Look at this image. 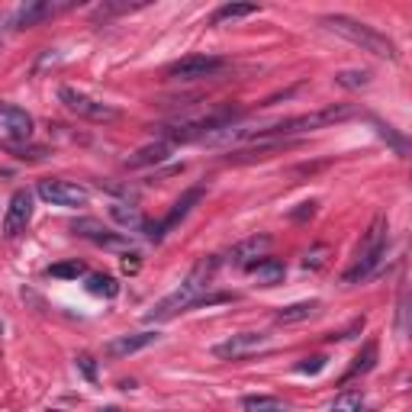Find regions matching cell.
Segmentation results:
<instances>
[{"label":"cell","instance_id":"34","mask_svg":"<svg viewBox=\"0 0 412 412\" xmlns=\"http://www.w3.org/2000/svg\"><path fill=\"white\" fill-rule=\"evenodd\" d=\"M100 412H119V409H116V406H107V409H100Z\"/></svg>","mask_w":412,"mask_h":412},{"label":"cell","instance_id":"15","mask_svg":"<svg viewBox=\"0 0 412 412\" xmlns=\"http://www.w3.org/2000/svg\"><path fill=\"white\" fill-rule=\"evenodd\" d=\"M158 342V332H135V335H116L113 342H107V348L103 351L109 354V358H129V354L142 351V348L155 345Z\"/></svg>","mask_w":412,"mask_h":412},{"label":"cell","instance_id":"24","mask_svg":"<svg viewBox=\"0 0 412 412\" xmlns=\"http://www.w3.org/2000/svg\"><path fill=\"white\" fill-rule=\"evenodd\" d=\"M242 409H245V412H287V406L280 403L277 396L258 393V396H245V399H242Z\"/></svg>","mask_w":412,"mask_h":412},{"label":"cell","instance_id":"7","mask_svg":"<svg viewBox=\"0 0 412 412\" xmlns=\"http://www.w3.org/2000/svg\"><path fill=\"white\" fill-rule=\"evenodd\" d=\"M200 197H203V187H190V190H184V197H181V200L174 203V206H171V213L165 219H161V222H155V226H148L145 229V236H148V242H155L158 245L161 238L168 236L171 229H177L181 226V222H184L187 216H190V210H194L197 203H200Z\"/></svg>","mask_w":412,"mask_h":412},{"label":"cell","instance_id":"33","mask_svg":"<svg viewBox=\"0 0 412 412\" xmlns=\"http://www.w3.org/2000/svg\"><path fill=\"white\" fill-rule=\"evenodd\" d=\"M139 268H142V261H139V254H135V252H129L126 258H123V270H126V274H139Z\"/></svg>","mask_w":412,"mask_h":412},{"label":"cell","instance_id":"9","mask_svg":"<svg viewBox=\"0 0 412 412\" xmlns=\"http://www.w3.org/2000/svg\"><path fill=\"white\" fill-rule=\"evenodd\" d=\"M33 219V194L29 190H17L10 197L7 216H3V238H20Z\"/></svg>","mask_w":412,"mask_h":412},{"label":"cell","instance_id":"4","mask_svg":"<svg viewBox=\"0 0 412 412\" xmlns=\"http://www.w3.org/2000/svg\"><path fill=\"white\" fill-rule=\"evenodd\" d=\"M59 100L65 103L68 113H75V116L87 119V123H100V126H109V123H119V119H123V109H119V107H113V103H103V100H93V97L75 91V87H61Z\"/></svg>","mask_w":412,"mask_h":412},{"label":"cell","instance_id":"28","mask_svg":"<svg viewBox=\"0 0 412 412\" xmlns=\"http://www.w3.org/2000/svg\"><path fill=\"white\" fill-rule=\"evenodd\" d=\"M374 126H377V132L383 135V139H387V142L396 148V155H399V158H406V152H409V142H406L403 135H396V132H393V126L380 123V119H374Z\"/></svg>","mask_w":412,"mask_h":412},{"label":"cell","instance_id":"18","mask_svg":"<svg viewBox=\"0 0 412 412\" xmlns=\"http://www.w3.org/2000/svg\"><path fill=\"white\" fill-rule=\"evenodd\" d=\"M109 216L116 219L123 229H129V232H145V229H148V219H145L142 210L132 206V203H113V206H109Z\"/></svg>","mask_w":412,"mask_h":412},{"label":"cell","instance_id":"12","mask_svg":"<svg viewBox=\"0 0 412 412\" xmlns=\"http://www.w3.org/2000/svg\"><path fill=\"white\" fill-rule=\"evenodd\" d=\"M71 232L81 236V238H87V242H93V245H103V248H126L129 245L126 236L109 232L100 219H75V222H71Z\"/></svg>","mask_w":412,"mask_h":412},{"label":"cell","instance_id":"29","mask_svg":"<svg viewBox=\"0 0 412 412\" xmlns=\"http://www.w3.org/2000/svg\"><path fill=\"white\" fill-rule=\"evenodd\" d=\"M326 258H328V248H326V245H316V248H310V252H306L303 264L310 270H319V268H326Z\"/></svg>","mask_w":412,"mask_h":412},{"label":"cell","instance_id":"8","mask_svg":"<svg viewBox=\"0 0 412 412\" xmlns=\"http://www.w3.org/2000/svg\"><path fill=\"white\" fill-rule=\"evenodd\" d=\"M0 135H3V142H29L33 116L17 103H0Z\"/></svg>","mask_w":412,"mask_h":412},{"label":"cell","instance_id":"20","mask_svg":"<svg viewBox=\"0 0 412 412\" xmlns=\"http://www.w3.org/2000/svg\"><path fill=\"white\" fill-rule=\"evenodd\" d=\"M258 3H222V7L213 13L210 26H222V23H236V20H245V17H254L258 13Z\"/></svg>","mask_w":412,"mask_h":412},{"label":"cell","instance_id":"19","mask_svg":"<svg viewBox=\"0 0 412 412\" xmlns=\"http://www.w3.org/2000/svg\"><path fill=\"white\" fill-rule=\"evenodd\" d=\"M319 310H322L319 300H303V303H290V306H284V310H277V316H274V319H277L280 326H290V322L312 319V316H316Z\"/></svg>","mask_w":412,"mask_h":412},{"label":"cell","instance_id":"21","mask_svg":"<svg viewBox=\"0 0 412 412\" xmlns=\"http://www.w3.org/2000/svg\"><path fill=\"white\" fill-rule=\"evenodd\" d=\"M0 145H3V152L13 155V158H20V161H45V158H49V148H45V145H33V142H3V139H0Z\"/></svg>","mask_w":412,"mask_h":412},{"label":"cell","instance_id":"35","mask_svg":"<svg viewBox=\"0 0 412 412\" xmlns=\"http://www.w3.org/2000/svg\"><path fill=\"white\" fill-rule=\"evenodd\" d=\"M49 412H61V409H49Z\"/></svg>","mask_w":412,"mask_h":412},{"label":"cell","instance_id":"27","mask_svg":"<svg viewBox=\"0 0 412 412\" xmlns=\"http://www.w3.org/2000/svg\"><path fill=\"white\" fill-rule=\"evenodd\" d=\"M332 412H364V393H358V390L342 393L335 403H332Z\"/></svg>","mask_w":412,"mask_h":412},{"label":"cell","instance_id":"26","mask_svg":"<svg viewBox=\"0 0 412 412\" xmlns=\"http://www.w3.org/2000/svg\"><path fill=\"white\" fill-rule=\"evenodd\" d=\"M338 87H348V91H361L370 84V71H338L335 75Z\"/></svg>","mask_w":412,"mask_h":412},{"label":"cell","instance_id":"23","mask_svg":"<svg viewBox=\"0 0 412 412\" xmlns=\"http://www.w3.org/2000/svg\"><path fill=\"white\" fill-rule=\"evenodd\" d=\"M84 287H87V293L107 296V300H113V296L119 293V280H116V277H109V274H91Z\"/></svg>","mask_w":412,"mask_h":412},{"label":"cell","instance_id":"14","mask_svg":"<svg viewBox=\"0 0 412 412\" xmlns=\"http://www.w3.org/2000/svg\"><path fill=\"white\" fill-rule=\"evenodd\" d=\"M268 252H270V236H252V238H245V242H238L236 248L226 254V261L229 264H236V268L248 270L254 261L268 258Z\"/></svg>","mask_w":412,"mask_h":412},{"label":"cell","instance_id":"22","mask_svg":"<svg viewBox=\"0 0 412 412\" xmlns=\"http://www.w3.org/2000/svg\"><path fill=\"white\" fill-rule=\"evenodd\" d=\"M374 364H377V342H367L364 345V351L354 358V364L348 367V374L342 377V383H348V380H354V377H361V374H370L374 370Z\"/></svg>","mask_w":412,"mask_h":412},{"label":"cell","instance_id":"25","mask_svg":"<svg viewBox=\"0 0 412 412\" xmlns=\"http://www.w3.org/2000/svg\"><path fill=\"white\" fill-rule=\"evenodd\" d=\"M87 268H84V261H61V264H52L49 268V277H59V280H77V277H84Z\"/></svg>","mask_w":412,"mask_h":412},{"label":"cell","instance_id":"3","mask_svg":"<svg viewBox=\"0 0 412 412\" xmlns=\"http://www.w3.org/2000/svg\"><path fill=\"white\" fill-rule=\"evenodd\" d=\"M387 232H390L387 216H377L370 222L367 236H364L361 248H358V258L345 270V284H364V280L377 274V268L383 264V254H387Z\"/></svg>","mask_w":412,"mask_h":412},{"label":"cell","instance_id":"6","mask_svg":"<svg viewBox=\"0 0 412 412\" xmlns=\"http://www.w3.org/2000/svg\"><path fill=\"white\" fill-rule=\"evenodd\" d=\"M39 197L52 206H68V210H77V206H84L87 203V190L84 187L71 184V181H61V177H45L39 181Z\"/></svg>","mask_w":412,"mask_h":412},{"label":"cell","instance_id":"2","mask_svg":"<svg viewBox=\"0 0 412 412\" xmlns=\"http://www.w3.org/2000/svg\"><path fill=\"white\" fill-rule=\"evenodd\" d=\"M319 23L326 26L328 33L342 36V39L354 43L358 49L370 52V55H377V59H387V61H396V59H399V52H396L393 39H390V36H383L380 29H374V26L361 23V20L345 17V13H326Z\"/></svg>","mask_w":412,"mask_h":412},{"label":"cell","instance_id":"11","mask_svg":"<svg viewBox=\"0 0 412 412\" xmlns=\"http://www.w3.org/2000/svg\"><path fill=\"white\" fill-rule=\"evenodd\" d=\"M264 345H268V335H264V332H238V335L219 342L213 351H216V358H222V361H242V358L254 354Z\"/></svg>","mask_w":412,"mask_h":412},{"label":"cell","instance_id":"13","mask_svg":"<svg viewBox=\"0 0 412 412\" xmlns=\"http://www.w3.org/2000/svg\"><path fill=\"white\" fill-rule=\"evenodd\" d=\"M293 139L287 142V139H274V142H254L248 145V148H236L232 155H226V165H252V161H264L270 158V155H277V152H287V148H293Z\"/></svg>","mask_w":412,"mask_h":412},{"label":"cell","instance_id":"30","mask_svg":"<svg viewBox=\"0 0 412 412\" xmlns=\"http://www.w3.org/2000/svg\"><path fill=\"white\" fill-rule=\"evenodd\" d=\"M326 354H312V358H303V361L296 364V370H300V374H319L322 367H326Z\"/></svg>","mask_w":412,"mask_h":412},{"label":"cell","instance_id":"17","mask_svg":"<svg viewBox=\"0 0 412 412\" xmlns=\"http://www.w3.org/2000/svg\"><path fill=\"white\" fill-rule=\"evenodd\" d=\"M248 274H254L261 287H277L287 277V268H284V261H277V258H261L248 268Z\"/></svg>","mask_w":412,"mask_h":412},{"label":"cell","instance_id":"31","mask_svg":"<svg viewBox=\"0 0 412 412\" xmlns=\"http://www.w3.org/2000/svg\"><path fill=\"white\" fill-rule=\"evenodd\" d=\"M75 364L81 367V374H84V377L91 380V383L97 380V364H93V358H91V354H77V358H75Z\"/></svg>","mask_w":412,"mask_h":412},{"label":"cell","instance_id":"5","mask_svg":"<svg viewBox=\"0 0 412 412\" xmlns=\"http://www.w3.org/2000/svg\"><path fill=\"white\" fill-rule=\"evenodd\" d=\"M229 61L222 55H187V59L168 65L165 75L171 81H181V84H190V81H206V77H216L219 71H226Z\"/></svg>","mask_w":412,"mask_h":412},{"label":"cell","instance_id":"32","mask_svg":"<svg viewBox=\"0 0 412 412\" xmlns=\"http://www.w3.org/2000/svg\"><path fill=\"white\" fill-rule=\"evenodd\" d=\"M316 206H319L316 200L300 203V210H293V213H290V219H296V222H303V219H312V216H316Z\"/></svg>","mask_w":412,"mask_h":412},{"label":"cell","instance_id":"1","mask_svg":"<svg viewBox=\"0 0 412 412\" xmlns=\"http://www.w3.org/2000/svg\"><path fill=\"white\" fill-rule=\"evenodd\" d=\"M219 264H222L219 258H203L200 264H197V268L187 274L184 284L177 287L174 293L165 296V300H161V303L155 306L152 312H148V322H168V319H174L177 312H187V310H197V306H203V300L210 296L213 274H216Z\"/></svg>","mask_w":412,"mask_h":412},{"label":"cell","instance_id":"16","mask_svg":"<svg viewBox=\"0 0 412 412\" xmlns=\"http://www.w3.org/2000/svg\"><path fill=\"white\" fill-rule=\"evenodd\" d=\"M168 155H171V145L165 142V139H158V142H148V145H142L135 155H129L126 168H148V165H161Z\"/></svg>","mask_w":412,"mask_h":412},{"label":"cell","instance_id":"10","mask_svg":"<svg viewBox=\"0 0 412 412\" xmlns=\"http://www.w3.org/2000/svg\"><path fill=\"white\" fill-rule=\"evenodd\" d=\"M71 7H75V3H68V0H61V3H55V0H36V3L20 7L17 17L10 20V26H13V29H29V26L45 23V20L59 17V13H65V10H71Z\"/></svg>","mask_w":412,"mask_h":412}]
</instances>
